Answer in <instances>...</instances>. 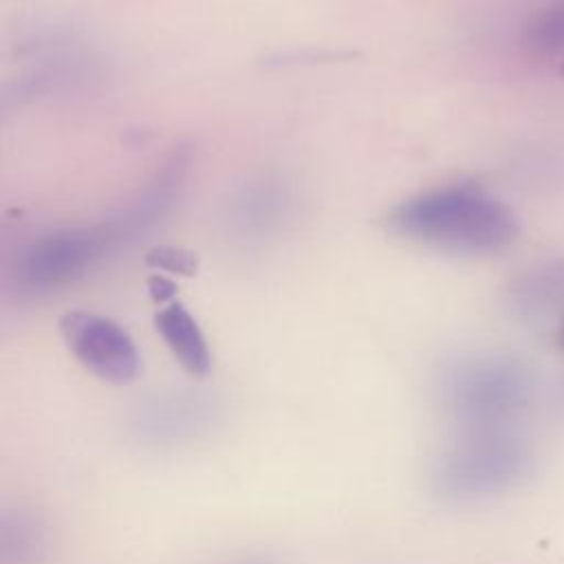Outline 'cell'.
Segmentation results:
<instances>
[{"instance_id":"obj_9","label":"cell","mask_w":564,"mask_h":564,"mask_svg":"<svg viewBox=\"0 0 564 564\" xmlns=\"http://www.w3.org/2000/svg\"><path fill=\"white\" fill-rule=\"evenodd\" d=\"M145 262L156 271L187 275V278L198 271L196 253L181 249V247H172V245H161V247L150 249L145 253Z\"/></svg>"},{"instance_id":"obj_8","label":"cell","mask_w":564,"mask_h":564,"mask_svg":"<svg viewBox=\"0 0 564 564\" xmlns=\"http://www.w3.org/2000/svg\"><path fill=\"white\" fill-rule=\"evenodd\" d=\"M529 42L538 51L551 53L564 48V0L546 4L529 24Z\"/></svg>"},{"instance_id":"obj_6","label":"cell","mask_w":564,"mask_h":564,"mask_svg":"<svg viewBox=\"0 0 564 564\" xmlns=\"http://www.w3.org/2000/svg\"><path fill=\"white\" fill-rule=\"evenodd\" d=\"M291 209V192L282 181L256 178L240 187L229 203V227L240 238L269 236L284 223Z\"/></svg>"},{"instance_id":"obj_2","label":"cell","mask_w":564,"mask_h":564,"mask_svg":"<svg viewBox=\"0 0 564 564\" xmlns=\"http://www.w3.org/2000/svg\"><path fill=\"white\" fill-rule=\"evenodd\" d=\"M130 234L112 212L101 223L59 227L26 242L11 262L9 280L20 293L44 295L84 278Z\"/></svg>"},{"instance_id":"obj_5","label":"cell","mask_w":564,"mask_h":564,"mask_svg":"<svg viewBox=\"0 0 564 564\" xmlns=\"http://www.w3.org/2000/svg\"><path fill=\"white\" fill-rule=\"evenodd\" d=\"M59 333L77 361L95 377L128 386L141 370L139 350L123 326L90 311H68L59 317Z\"/></svg>"},{"instance_id":"obj_11","label":"cell","mask_w":564,"mask_h":564,"mask_svg":"<svg viewBox=\"0 0 564 564\" xmlns=\"http://www.w3.org/2000/svg\"><path fill=\"white\" fill-rule=\"evenodd\" d=\"M560 70H562V75H564V64H562V68H560Z\"/></svg>"},{"instance_id":"obj_7","label":"cell","mask_w":564,"mask_h":564,"mask_svg":"<svg viewBox=\"0 0 564 564\" xmlns=\"http://www.w3.org/2000/svg\"><path fill=\"white\" fill-rule=\"evenodd\" d=\"M154 328L165 346L192 377H205L212 366L207 339L192 313L176 300L163 304L154 315Z\"/></svg>"},{"instance_id":"obj_10","label":"cell","mask_w":564,"mask_h":564,"mask_svg":"<svg viewBox=\"0 0 564 564\" xmlns=\"http://www.w3.org/2000/svg\"><path fill=\"white\" fill-rule=\"evenodd\" d=\"M148 289H150L152 300H154L156 304H161V306L167 304V302H172L174 295H176L174 282H170V280L163 278V275H152L150 282H148Z\"/></svg>"},{"instance_id":"obj_1","label":"cell","mask_w":564,"mask_h":564,"mask_svg":"<svg viewBox=\"0 0 564 564\" xmlns=\"http://www.w3.org/2000/svg\"><path fill=\"white\" fill-rule=\"evenodd\" d=\"M383 227L397 238L454 256L498 253L520 231L507 203L469 183L434 187L397 203L386 212Z\"/></svg>"},{"instance_id":"obj_4","label":"cell","mask_w":564,"mask_h":564,"mask_svg":"<svg viewBox=\"0 0 564 564\" xmlns=\"http://www.w3.org/2000/svg\"><path fill=\"white\" fill-rule=\"evenodd\" d=\"M529 465L527 447L507 434L485 432L445 452L432 474L441 496L476 498L516 482Z\"/></svg>"},{"instance_id":"obj_3","label":"cell","mask_w":564,"mask_h":564,"mask_svg":"<svg viewBox=\"0 0 564 564\" xmlns=\"http://www.w3.org/2000/svg\"><path fill=\"white\" fill-rule=\"evenodd\" d=\"M531 394V379L511 359L476 357L456 364L443 379L447 408L471 423H500L516 414Z\"/></svg>"}]
</instances>
